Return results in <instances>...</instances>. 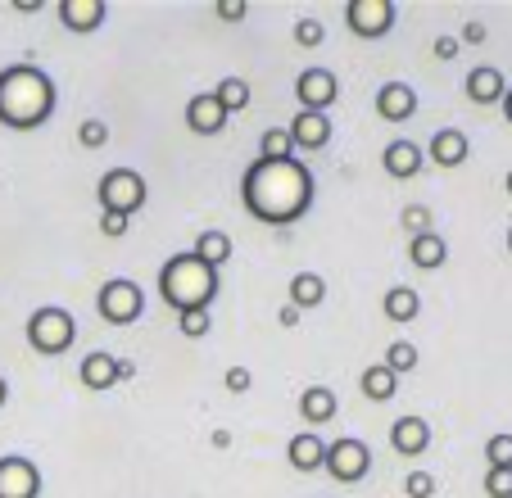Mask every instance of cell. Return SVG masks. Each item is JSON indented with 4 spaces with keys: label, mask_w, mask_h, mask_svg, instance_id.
<instances>
[{
    "label": "cell",
    "mask_w": 512,
    "mask_h": 498,
    "mask_svg": "<svg viewBox=\"0 0 512 498\" xmlns=\"http://www.w3.org/2000/svg\"><path fill=\"white\" fill-rule=\"evenodd\" d=\"M223 385H227V394H245L254 385V376H250V367H227V376H223Z\"/></svg>",
    "instance_id": "obj_37"
},
{
    "label": "cell",
    "mask_w": 512,
    "mask_h": 498,
    "mask_svg": "<svg viewBox=\"0 0 512 498\" xmlns=\"http://www.w3.org/2000/svg\"><path fill=\"white\" fill-rule=\"evenodd\" d=\"M186 127H191L195 136H218L227 127V114H223V105L213 100V91H200V96L186 100Z\"/></svg>",
    "instance_id": "obj_15"
},
{
    "label": "cell",
    "mask_w": 512,
    "mask_h": 498,
    "mask_svg": "<svg viewBox=\"0 0 512 498\" xmlns=\"http://www.w3.org/2000/svg\"><path fill=\"white\" fill-rule=\"evenodd\" d=\"M277 322L295 331V326H300V308H290V304H286V308H281V313H277Z\"/></svg>",
    "instance_id": "obj_42"
},
{
    "label": "cell",
    "mask_w": 512,
    "mask_h": 498,
    "mask_svg": "<svg viewBox=\"0 0 512 498\" xmlns=\"http://www.w3.org/2000/svg\"><path fill=\"white\" fill-rule=\"evenodd\" d=\"M485 462H490V471H512V435H490Z\"/></svg>",
    "instance_id": "obj_30"
},
{
    "label": "cell",
    "mask_w": 512,
    "mask_h": 498,
    "mask_svg": "<svg viewBox=\"0 0 512 498\" xmlns=\"http://www.w3.org/2000/svg\"><path fill=\"white\" fill-rule=\"evenodd\" d=\"M259 159L263 163H281V159H295V145H290L286 127H268L259 141Z\"/></svg>",
    "instance_id": "obj_28"
},
{
    "label": "cell",
    "mask_w": 512,
    "mask_h": 498,
    "mask_svg": "<svg viewBox=\"0 0 512 498\" xmlns=\"http://www.w3.org/2000/svg\"><path fill=\"white\" fill-rule=\"evenodd\" d=\"M245 14H250V5H245V0H218V19H223V23H241Z\"/></svg>",
    "instance_id": "obj_39"
},
{
    "label": "cell",
    "mask_w": 512,
    "mask_h": 498,
    "mask_svg": "<svg viewBox=\"0 0 512 498\" xmlns=\"http://www.w3.org/2000/svg\"><path fill=\"white\" fill-rule=\"evenodd\" d=\"M358 385H363V394H368L372 403H390L395 399V390H399V376L390 372L386 363H372L368 372L358 376Z\"/></svg>",
    "instance_id": "obj_25"
},
{
    "label": "cell",
    "mask_w": 512,
    "mask_h": 498,
    "mask_svg": "<svg viewBox=\"0 0 512 498\" xmlns=\"http://www.w3.org/2000/svg\"><path fill=\"white\" fill-rule=\"evenodd\" d=\"M463 91H467V100H472V105H499L503 91H508V82H503L499 68L481 64V68H472V73H467Z\"/></svg>",
    "instance_id": "obj_18"
},
{
    "label": "cell",
    "mask_w": 512,
    "mask_h": 498,
    "mask_svg": "<svg viewBox=\"0 0 512 498\" xmlns=\"http://www.w3.org/2000/svg\"><path fill=\"white\" fill-rule=\"evenodd\" d=\"M386 367H390L395 376L413 372V367H417V345H408V340H395V345L386 349Z\"/></svg>",
    "instance_id": "obj_29"
},
{
    "label": "cell",
    "mask_w": 512,
    "mask_h": 498,
    "mask_svg": "<svg viewBox=\"0 0 512 498\" xmlns=\"http://www.w3.org/2000/svg\"><path fill=\"white\" fill-rule=\"evenodd\" d=\"M241 200L268 227H290L300 222L313 204V173L309 163L300 159H281V163H263L254 159L241 177Z\"/></svg>",
    "instance_id": "obj_1"
},
{
    "label": "cell",
    "mask_w": 512,
    "mask_h": 498,
    "mask_svg": "<svg viewBox=\"0 0 512 498\" xmlns=\"http://www.w3.org/2000/svg\"><path fill=\"white\" fill-rule=\"evenodd\" d=\"M499 105H503V118H508V123H512V87L503 91V100H499Z\"/></svg>",
    "instance_id": "obj_45"
},
{
    "label": "cell",
    "mask_w": 512,
    "mask_h": 498,
    "mask_svg": "<svg viewBox=\"0 0 512 498\" xmlns=\"http://www.w3.org/2000/svg\"><path fill=\"white\" fill-rule=\"evenodd\" d=\"M127 227H132V218H118V213H105V218H100V236H109V240L127 236Z\"/></svg>",
    "instance_id": "obj_38"
},
{
    "label": "cell",
    "mask_w": 512,
    "mask_h": 498,
    "mask_svg": "<svg viewBox=\"0 0 512 498\" xmlns=\"http://www.w3.org/2000/svg\"><path fill=\"white\" fill-rule=\"evenodd\" d=\"M377 114L386 118V123H408V118L417 114V91L408 87V82H386V87L377 91Z\"/></svg>",
    "instance_id": "obj_17"
},
{
    "label": "cell",
    "mask_w": 512,
    "mask_h": 498,
    "mask_svg": "<svg viewBox=\"0 0 512 498\" xmlns=\"http://www.w3.org/2000/svg\"><path fill=\"white\" fill-rule=\"evenodd\" d=\"M485 494L490 498H512V471H485Z\"/></svg>",
    "instance_id": "obj_36"
},
{
    "label": "cell",
    "mask_w": 512,
    "mask_h": 498,
    "mask_svg": "<svg viewBox=\"0 0 512 498\" xmlns=\"http://www.w3.org/2000/svg\"><path fill=\"white\" fill-rule=\"evenodd\" d=\"M191 254L218 272L227 259H232V236H227V231H200V240L191 245Z\"/></svg>",
    "instance_id": "obj_24"
},
{
    "label": "cell",
    "mask_w": 512,
    "mask_h": 498,
    "mask_svg": "<svg viewBox=\"0 0 512 498\" xmlns=\"http://www.w3.org/2000/svg\"><path fill=\"white\" fill-rule=\"evenodd\" d=\"M422 163H426V154H422V145H413V141H390L386 150H381V168H386L395 182L417 177L422 173Z\"/></svg>",
    "instance_id": "obj_16"
},
{
    "label": "cell",
    "mask_w": 512,
    "mask_h": 498,
    "mask_svg": "<svg viewBox=\"0 0 512 498\" xmlns=\"http://www.w3.org/2000/svg\"><path fill=\"white\" fill-rule=\"evenodd\" d=\"M78 145L82 150H105L109 145V123L105 118H87V123L78 127Z\"/></svg>",
    "instance_id": "obj_31"
},
{
    "label": "cell",
    "mask_w": 512,
    "mask_h": 498,
    "mask_svg": "<svg viewBox=\"0 0 512 498\" xmlns=\"http://www.w3.org/2000/svg\"><path fill=\"white\" fill-rule=\"evenodd\" d=\"M96 313L105 317L109 326L136 322V317L145 313V290L136 286V281H127V277L105 281V286H100V295H96Z\"/></svg>",
    "instance_id": "obj_6"
},
{
    "label": "cell",
    "mask_w": 512,
    "mask_h": 498,
    "mask_svg": "<svg viewBox=\"0 0 512 498\" xmlns=\"http://www.w3.org/2000/svg\"><path fill=\"white\" fill-rule=\"evenodd\" d=\"M96 200H100V209H105V213L132 218V213L145 209L150 186H145V177L136 173V168H109V173L96 182Z\"/></svg>",
    "instance_id": "obj_5"
},
{
    "label": "cell",
    "mask_w": 512,
    "mask_h": 498,
    "mask_svg": "<svg viewBox=\"0 0 512 498\" xmlns=\"http://www.w3.org/2000/svg\"><path fill=\"white\" fill-rule=\"evenodd\" d=\"M386 317L390 322H399V326H408L417 313H422V295H417L413 286H395V290H386Z\"/></svg>",
    "instance_id": "obj_26"
},
{
    "label": "cell",
    "mask_w": 512,
    "mask_h": 498,
    "mask_svg": "<svg viewBox=\"0 0 512 498\" xmlns=\"http://www.w3.org/2000/svg\"><path fill=\"white\" fill-rule=\"evenodd\" d=\"M5 399H10V381L0 376V408H5Z\"/></svg>",
    "instance_id": "obj_46"
},
{
    "label": "cell",
    "mask_w": 512,
    "mask_h": 498,
    "mask_svg": "<svg viewBox=\"0 0 512 498\" xmlns=\"http://www.w3.org/2000/svg\"><path fill=\"white\" fill-rule=\"evenodd\" d=\"M213 100L223 105V114H241V109H250V82L245 77H223L218 87H213Z\"/></svg>",
    "instance_id": "obj_27"
},
{
    "label": "cell",
    "mask_w": 512,
    "mask_h": 498,
    "mask_svg": "<svg viewBox=\"0 0 512 498\" xmlns=\"http://www.w3.org/2000/svg\"><path fill=\"white\" fill-rule=\"evenodd\" d=\"M503 186H508V195H512V173H508V177H503Z\"/></svg>",
    "instance_id": "obj_47"
},
{
    "label": "cell",
    "mask_w": 512,
    "mask_h": 498,
    "mask_svg": "<svg viewBox=\"0 0 512 498\" xmlns=\"http://www.w3.org/2000/svg\"><path fill=\"white\" fill-rule=\"evenodd\" d=\"M78 381L87 385V390H109V385L118 381V358L114 354H105V349H96V354H87L78 363Z\"/></svg>",
    "instance_id": "obj_20"
},
{
    "label": "cell",
    "mask_w": 512,
    "mask_h": 498,
    "mask_svg": "<svg viewBox=\"0 0 512 498\" xmlns=\"http://www.w3.org/2000/svg\"><path fill=\"white\" fill-rule=\"evenodd\" d=\"M213 449H232V435H227V431H213Z\"/></svg>",
    "instance_id": "obj_44"
},
{
    "label": "cell",
    "mask_w": 512,
    "mask_h": 498,
    "mask_svg": "<svg viewBox=\"0 0 512 498\" xmlns=\"http://www.w3.org/2000/svg\"><path fill=\"white\" fill-rule=\"evenodd\" d=\"M435 59H458V37H435Z\"/></svg>",
    "instance_id": "obj_41"
},
{
    "label": "cell",
    "mask_w": 512,
    "mask_h": 498,
    "mask_svg": "<svg viewBox=\"0 0 512 498\" xmlns=\"http://www.w3.org/2000/svg\"><path fill=\"white\" fill-rule=\"evenodd\" d=\"M0 498H41V467L23 453L0 458Z\"/></svg>",
    "instance_id": "obj_10"
},
{
    "label": "cell",
    "mask_w": 512,
    "mask_h": 498,
    "mask_svg": "<svg viewBox=\"0 0 512 498\" xmlns=\"http://www.w3.org/2000/svg\"><path fill=\"white\" fill-rule=\"evenodd\" d=\"M73 340H78V322H73V313L59 304H46L37 308V313L28 317V345L37 349L41 358H59L73 349Z\"/></svg>",
    "instance_id": "obj_4"
},
{
    "label": "cell",
    "mask_w": 512,
    "mask_h": 498,
    "mask_svg": "<svg viewBox=\"0 0 512 498\" xmlns=\"http://www.w3.org/2000/svg\"><path fill=\"white\" fill-rule=\"evenodd\" d=\"M336 412H340V399H336V390H327V385H309V390L300 394V417L309 426L331 422Z\"/></svg>",
    "instance_id": "obj_22"
},
{
    "label": "cell",
    "mask_w": 512,
    "mask_h": 498,
    "mask_svg": "<svg viewBox=\"0 0 512 498\" xmlns=\"http://www.w3.org/2000/svg\"><path fill=\"white\" fill-rule=\"evenodd\" d=\"M209 313H200V308H195V313H177V331H182L186 340H200V336H209Z\"/></svg>",
    "instance_id": "obj_32"
},
{
    "label": "cell",
    "mask_w": 512,
    "mask_h": 498,
    "mask_svg": "<svg viewBox=\"0 0 512 498\" xmlns=\"http://www.w3.org/2000/svg\"><path fill=\"white\" fill-rule=\"evenodd\" d=\"M286 136H290V145H295V150H322V145L331 141V118L327 114H313V109H300V114L290 118Z\"/></svg>",
    "instance_id": "obj_12"
},
{
    "label": "cell",
    "mask_w": 512,
    "mask_h": 498,
    "mask_svg": "<svg viewBox=\"0 0 512 498\" xmlns=\"http://www.w3.org/2000/svg\"><path fill=\"white\" fill-rule=\"evenodd\" d=\"M322 37H327V28H322L318 19H300V23H295V46L313 50V46H322Z\"/></svg>",
    "instance_id": "obj_33"
},
{
    "label": "cell",
    "mask_w": 512,
    "mask_h": 498,
    "mask_svg": "<svg viewBox=\"0 0 512 498\" xmlns=\"http://www.w3.org/2000/svg\"><path fill=\"white\" fill-rule=\"evenodd\" d=\"M105 14H109L105 0H59V23L68 32H78V37H91L105 23Z\"/></svg>",
    "instance_id": "obj_13"
},
{
    "label": "cell",
    "mask_w": 512,
    "mask_h": 498,
    "mask_svg": "<svg viewBox=\"0 0 512 498\" xmlns=\"http://www.w3.org/2000/svg\"><path fill=\"white\" fill-rule=\"evenodd\" d=\"M286 458H290V467H295V471H322L327 440H322V435H313V431H304V435H295V440L286 444Z\"/></svg>",
    "instance_id": "obj_21"
},
{
    "label": "cell",
    "mask_w": 512,
    "mask_h": 498,
    "mask_svg": "<svg viewBox=\"0 0 512 498\" xmlns=\"http://www.w3.org/2000/svg\"><path fill=\"white\" fill-rule=\"evenodd\" d=\"M336 96H340V77L331 73V68H304V73L295 77V100H300V109L327 114V109L336 105Z\"/></svg>",
    "instance_id": "obj_9"
},
{
    "label": "cell",
    "mask_w": 512,
    "mask_h": 498,
    "mask_svg": "<svg viewBox=\"0 0 512 498\" xmlns=\"http://www.w3.org/2000/svg\"><path fill=\"white\" fill-rule=\"evenodd\" d=\"M322 299H327V281L318 277V272H295L290 277V308H318Z\"/></svg>",
    "instance_id": "obj_23"
},
{
    "label": "cell",
    "mask_w": 512,
    "mask_h": 498,
    "mask_svg": "<svg viewBox=\"0 0 512 498\" xmlns=\"http://www.w3.org/2000/svg\"><path fill=\"white\" fill-rule=\"evenodd\" d=\"M14 10H19V14H37L41 0H14Z\"/></svg>",
    "instance_id": "obj_43"
},
{
    "label": "cell",
    "mask_w": 512,
    "mask_h": 498,
    "mask_svg": "<svg viewBox=\"0 0 512 498\" xmlns=\"http://www.w3.org/2000/svg\"><path fill=\"white\" fill-rule=\"evenodd\" d=\"M404 494L408 498H431L435 494V476H431V471H408V476H404Z\"/></svg>",
    "instance_id": "obj_34"
},
{
    "label": "cell",
    "mask_w": 512,
    "mask_h": 498,
    "mask_svg": "<svg viewBox=\"0 0 512 498\" xmlns=\"http://www.w3.org/2000/svg\"><path fill=\"white\" fill-rule=\"evenodd\" d=\"M345 23L354 37L363 41H381L395 28V0H349L345 5Z\"/></svg>",
    "instance_id": "obj_8"
},
{
    "label": "cell",
    "mask_w": 512,
    "mask_h": 498,
    "mask_svg": "<svg viewBox=\"0 0 512 498\" xmlns=\"http://www.w3.org/2000/svg\"><path fill=\"white\" fill-rule=\"evenodd\" d=\"M408 263L422 272H435V268H445L449 263V245L440 231H426V236H413L408 240Z\"/></svg>",
    "instance_id": "obj_19"
},
{
    "label": "cell",
    "mask_w": 512,
    "mask_h": 498,
    "mask_svg": "<svg viewBox=\"0 0 512 498\" xmlns=\"http://www.w3.org/2000/svg\"><path fill=\"white\" fill-rule=\"evenodd\" d=\"M322 467L331 471V480H340V485H358V480L372 471V453L363 440H354V435H340V440L327 444V458H322Z\"/></svg>",
    "instance_id": "obj_7"
},
{
    "label": "cell",
    "mask_w": 512,
    "mask_h": 498,
    "mask_svg": "<svg viewBox=\"0 0 512 498\" xmlns=\"http://www.w3.org/2000/svg\"><path fill=\"white\" fill-rule=\"evenodd\" d=\"M485 41V23H467L463 37H458V46H481Z\"/></svg>",
    "instance_id": "obj_40"
},
{
    "label": "cell",
    "mask_w": 512,
    "mask_h": 498,
    "mask_svg": "<svg viewBox=\"0 0 512 498\" xmlns=\"http://www.w3.org/2000/svg\"><path fill=\"white\" fill-rule=\"evenodd\" d=\"M404 227L413 231V236H426V231H431V209H426V204H408V209H404Z\"/></svg>",
    "instance_id": "obj_35"
},
{
    "label": "cell",
    "mask_w": 512,
    "mask_h": 498,
    "mask_svg": "<svg viewBox=\"0 0 512 498\" xmlns=\"http://www.w3.org/2000/svg\"><path fill=\"white\" fill-rule=\"evenodd\" d=\"M508 249H512V227H508Z\"/></svg>",
    "instance_id": "obj_48"
},
{
    "label": "cell",
    "mask_w": 512,
    "mask_h": 498,
    "mask_svg": "<svg viewBox=\"0 0 512 498\" xmlns=\"http://www.w3.org/2000/svg\"><path fill=\"white\" fill-rule=\"evenodd\" d=\"M390 449H395L399 458H422V453L431 449V426H426V417H399V422L390 426Z\"/></svg>",
    "instance_id": "obj_14"
},
{
    "label": "cell",
    "mask_w": 512,
    "mask_h": 498,
    "mask_svg": "<svg viewBox=\"0 0 512 498\" xmlns=\"http://www.w3.org/2000/svg\"><path fill=\"white\" fill-rule=\"evenodd\" d=\"M159 295H164L168 308H177V313H209V304L218 299V272L209 268V263H200L186 249V254H173V259L164 263V272H159Z\"/></svg>",
    "instance_id": "obj_3"
},
{
    "label": "cell",
    "mask_w": 512,
    "mask_h": 498,
    "mask_svg": "<svg viewBox=\"0 0 512 498\" xmlns=\"http://www.w3.org/2000/svg\"><path fill=\"white\" fill-rule=\"evenodd\" d=\"M55 82L37 64H10L0 73V123L10 132H37L55 118Z\"/></svg>",
    "instance_id": "obj_2"
},
{
    "label": "cell",
    "mask_w": 512,
    "mask_h": 498,
    "mask_svg": "<svg viewBox=\"0 0 512 498\" xmlns=\"http://www.w3.org/2000/svg\"><path fill=\"white\" fill-rule=\"evenodd\" d=\"M422 154L435 168H463L467 154H472V141H467V132H458V127H440V132L426 141Z\"/></svg>",
    "instance_id": "obj_11"
}]
</instances>
